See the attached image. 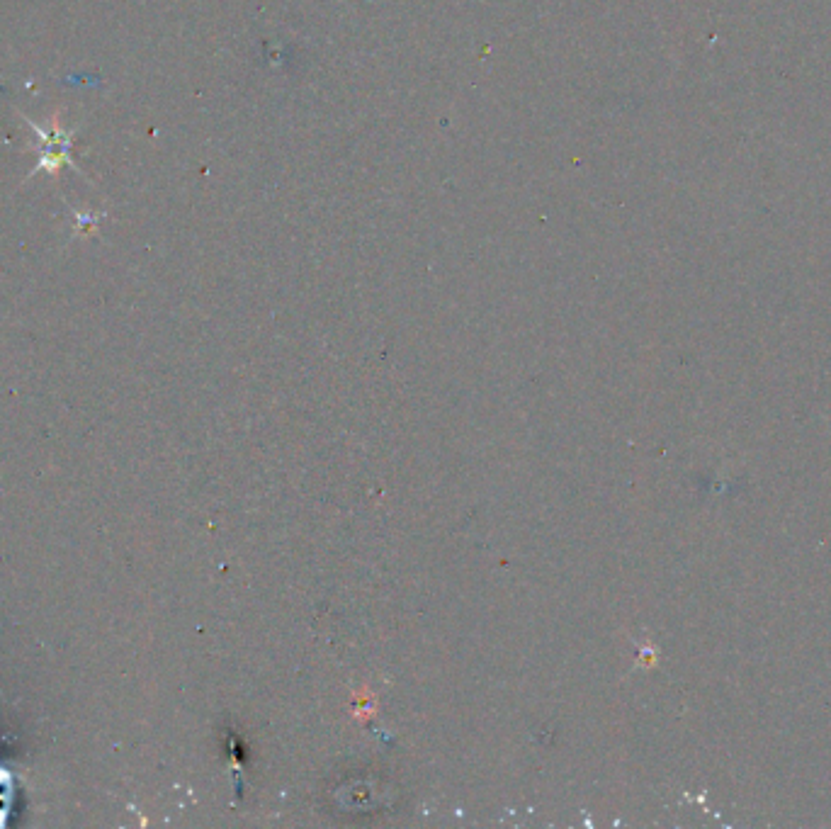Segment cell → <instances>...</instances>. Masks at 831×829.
<instances>
[{"mask_svg": "<svg viewBox=\"0 0 831 829\" xmlns=\"http://www.w3.org/2000/svg\"><path fill=\"white\" fill-rule=\"evenodd\" d=\"M27 124L35 129V134L39 139H42V146H44L42 159L37 161L35 171L56 173L61 166H64V163H71V166H73V161H71V137H73V132H64V129H61V124L56 120L52 122V129H49V132H47V129L37 127V124L32 120H27Z\"/></svg>", "mask_w": 831, "mask_h": 829, "instance_id": "6da1fadb", "label": "cell"}]
</instances>
